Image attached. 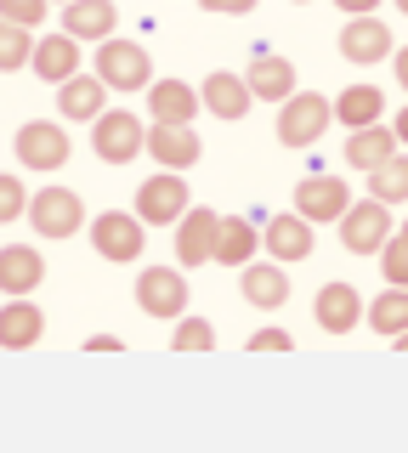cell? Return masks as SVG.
<instances>
[{"label": "cell", "mask_w": 408, "mask_h": 453, "mask_svg": "<svg viewBox=\"0 0 408 453\" xmlns=\"http://www.w3.org/2000/svg\"><path fill=\"white\" fill-rule=\"evenodd\" d=\"M29 68H35V74L46 80V85L74 80V74H80V40H74V35H63V28H58V35H40V40H35Z\"/></svg>", "instance_id": "17"}, {"label": "cell", "mask_w": 408, "mask_h": 453, "mask_svg": "<svg viewBox=\"0 0 408 453\" xmlns=\"http://www.w3.org/2000/svg\"><path fill=\"white\" fill-rule=\"evenodd\" d=\"M86 351H125V340H119V334H91Z\"/></svg>", "instance_id": "38"}, {"label": "cell", "mask_w": 408, "mask_h": 453, "mask_svg": "<svg viewBox=\"0 0 408 453\" xmlns=\"http://www.w3.org/2000/svg\"><path fill=\"white\" fill-rule=\"evenodd\" d=\"M261 255H266V261H278V266L306 261V255H312V221H301L295 210H284V216H266V226H261Z\"/></svg>", "instance_id": "12"}, {"label": "cell", "mask_w": 408, "mask_h": 453, "mask_svg": "<svg viewBox=\"0 0 408 453\" xmlns=\"http://www.w3.org/2000/svg\"><path fill=\"white\" fill-rule=\"evenodd\" d=\"M397 12H403V18H408V0H397Z\"/></svg>", "instance_id": "43"}, {"label": "cell", "mask_w": 408, "mask_h": 453, "mask_svg": "<svg viewBox=\"0 0 408 453\" xmlns=\"http://www.w3.org/2000/svg\"><path fill=\"white\" fill-rule=\"evenodd\" d=\"M335 119H341L346 131L380 125V119H386V96H380V85H346V91L335 96Z\"/></svg>", "instance_id": "27"}, {"label": "cell", "mask_w": 408, "mask_h": 453, "mask_svg": "<svg viewBox=\"0 0 408 453\" xmlns=\"http://www.w3.org/2000/svg\"><path fill=\"white\" fill-rule=\"evenodd\" d=\"M346 210H351V188L341 176H329V170L301 176V188H295V216H301V221L323 226V221H341Z\"/></svg>", "instance_id": "9"}, {"label": "cell", "mask_w": 408, "mask_h": 453, "mask_svg": "<svg viewBox=\"0 0 408 453\" xmlns=\"http://www.w3.org/2000/svg\"><path fill=\"white\" fill-rule=\"evenodd\" d=\"M391 74H397V85L408 91V46H397V51H391Z\"/></svg>", "instance_id": "39"}, {"label": "cell", "mask_w": 408, "mask_h": 453, "mask_svg": "<svg viewBox=\"0 0 408 453\" xmlns=\"http://www.w3.org/2000/svg\"><path fill=\"white\" fill-rule=\"evenodd\" d=\"M119 28V12H114V0H68L63 6V35H74L80 46H103L108 35Z\"/></svg>", "instance_id": "16"}, {"label": "cell", "mask_w": 408, "mask_h": 453, "mask_svg": "<svg viewBox=\"0 0 408 453\" xmlns=\"http://www.w3.org/2000/svg\"><path fill=\"white\" fill-rule=\"evenodd\" d=\"M397 51V40H391V28L374 18H346V28H341V57L346 63H358V68H369V63H386V57Z\"/></svg>", "instance_id": "13"}, {"label": "cell", "mask_w": 408, "mask_h": 453, "mask_svg": "<svg viewBox=\"0 0 408 453\" xmlns=\"http://www.w3.org/2000/svg\"><path fill=\"white\" fill-rule=\"evenodd\" d=\"M261 250V233H256V221L250 216H221V233H216V261L221 266H233V273H244L250 266V255Z\"/></svg>", "instance_id": "25"}, {"label": "cell", "mask_w": 408, "mask_h": 453, "mask_svg": "<svg viewBox=\"0 0 408 453\" xmlns=\"http://www.w3.org/2000/svg\"><path fill=\"white\" fill-rule=\"evenodd\" d=\"M188 278H181V266H142L136 273V306H142V318H159V323H176L188 318Z\"/></svg>", "instance_id": "3"}, {"label": "cell", "mask_w": 408, "mask_h": 453, "mask_svg": "<svg viewBox=\"0 0 408 453\" xmlns=\"http://www.w3.org/2000/svg\"><path fill=\"white\" fill-rule=\"evenodd\" d=\"M335 6H341L346 18H369V12L380 6V0H335Z\"/></svg>", "instance_id": "37"}, {"label": "cell", "mask_w": 408, "mask_h": 453, "mask_svg": "<svg viewBox=\"0 0 408 453\" xmlns=\"http://www.w3.org/2000/svg\"><path fill=\"white\" fill-rule=\"evenodd\" d=\"M142 153H153V165H165V170H188V165H199V136H193V125H148Z\"/></svg>", "instance_id": "21"}, {"label": "cell", "mask_w": 408, "mask_h": 453, "mask_svg": "<svg viewBox=\"0 0 408 453\" xmlns=\"http://www.w3.org/2000/svg\"><path fill=\"white\" fill-rule=\"evenodd\" d=\"M363 323L380 334V340H397V334H408V289H380V301H369L363 306Z\"/></svg>", "instance_id": "28"}, {"label": "cell", "mask_w": 408, "mask_h": 453, "mask_svg": "<svg viewBox=\"0 0 408 453\" xmlns=\"http://www.w3.org/2000/svg\"><path fill=\"white\" fill-rule=\"evenodd\" d=\"M216 233H221V210L188 204V216L176 221V266H181V273L216 261Z\"/></svg>", "instance_id": "11"}, {"label": "cell", "mask_w": 408, "mask_h": 453, "mask_svg": "<svg viewBox=\"0 0 408 453\" xmlns=\"http://www.w3.org/2000/svg\"><path fill=\"white\" fill-rule=\"evenodd\" d=\"M12 153H18L23 170H63L68 153H74V142L58 119H29L18 136H12Z\"/></svg>", "instance_id": "7"}, {"label": "cell", "mask_w": 408, "mask_h": 453, "mask_svg": "<svg viewBox=\"0 0 408 453\" xmlns=\"http://www.w3.org/2000/svg\"><path fill=\"white\" fill-rule=\"evenodd\" d=\"M103 103H108V85L96 74H74V80L58 85V113L63 119H103L108 113Z\"/></svg>", "instance_id": "24"}, {"label": "cell", "mask_w": 408, "mask_h": 453, "mask_svg": "<svg viewBox=\"0 0 408 453\" xmlns=\"http://www.w3.org/2000/svg\"><path fill=\"white\" fill-rule=\"evenodd\" d=\"M391 153H403V148H397V136H391L386 119H380V125H363V131L346 136V165H358L363 176H369L374 165H386Z\"/></svg>", "instance_id": "26"}, {"label": "cell", "mask_w": 408, "mask_h": 453, "mask_svg": "<svg viewBox=\"0 0 408 453\" xmlns=\"http://www.w3.org/2000/svg\"><path fill=\"white\" fill-rule=\"evenodd\" d=\"M188 204H193V193H188V181H181V170H159V176H148L142 188H136V221L142 226H176L181 216H188Z\"/></svg>", "instance_id": "4"}, {"label": "cell", "mask_w": 408, "mask_h": 453, "mask_svg": "<svg viewBox=\"0 0 408 453\" xmlns=\"http://www.w3.org/2000/svg\"><path fill=\"white\" fill-rule=\"evenodd\" d=\"M204 12H216V18H244V12H256V0H204Z\"/></svg>", "instance_id": "36"}, {"label": "cell", "mask_w": 408, "mask_h": 453, "mask_svg": "<svg viewBox=\"0 0 408 453\" xmlns=\"http://www.w3.org/2000/svg\"><path fill=\"white\" fill-rule=\"evenodd\" d=\"M380 273H386V283L391 289H408V244L397 233L386 238V250H380Z\"/></svg>", "instance_id": "33"}, {"label": "cell", "mask_w": 408, "mask_h": 453, "mask_svg": "<svg viewBox=\"0 0 408 453\" xmlns=\"http://www.w3.org/2000/svg\"><path fill=\"white\" fill-rule=\"evenodd\" d=\"M51 6H68V0H51Z\"/></svg>", "instance_id": "44"}, {"label": "cell", "mask_w": 408, "mask_h": 453, "mask_svg": "<svg viewBox=\"0 0 408 453\" xmlns=\"http://www.w3.org/2000/svg\"><path fill=\"white\" fill-rule=\"evenodd\" d=\"M391 136H397V148H408V108H397V119H391Z\"/></svg>", "instance_id": "40"}, {"label": "cell", "mask_w": 408, "mask_h": 453, "mask_svg": "<svg viewBox=\"0 0 408 453\" xmlns=\"http://www.w3.org/2000/svg\"><path fill=\"white\" fill-rule=\"evenodd\" d=\"M312 318L323 334H351L363 323V295L351 283H323L318 301H312Z\"/></svg>", "instance_id": "15"}, {"label": "cell", "mask_w": 408, "mask_h": 453, "mask_svg": "<svg viewBox=\"0 0 408 453\" xmlns=\"http://www.w3.org/2000/svg\"><path fill=\"white\" fill-rule=\"evenodd\" d=\"M369 198H374V204H386V210L408 204V153H391L386 165L369 170Z\"/></svg>", "instance_id": "29"}, {"label": "cell", "mask_w": 408, "mask_h": 453, "mask_svg": "<svg viewBox=\"0 0 408 453\" xmlns=\"http://www.w3.org/2000/svg\"><path fill=\"white\" fill-rule=\"evenodd\" d=\"M295 6H306V0H295Z\"/></svg>", "instance_id": "45"}, {"label": "cell", "mask_w": 408, "mask_h": 453, "mask_svg": "<svg viewBox=\"0 0 408 453\" xmlns=\"http://www.w3.org/2000/svg\"><path fill=\"white\" fill-rule=\"evenodd\" d=\"M91 148H96V159L103 165H131L136 153L148 148V125L136 119V113H103V119H91Z\"/></svg>", "instance_id": "6"}, {"label": "cell", "mask_w": 408, "mask_h": 453, "mask_svg": "<svg viewBox=\"0 0 408 453\" xmlns=\"http://www.w3.org/2000/svg\"><path fill=\"white\" fill-rule=\"evenodd\" d=\"M199 103H204V113H216V119H244L256 96H250L244 74H227V68H216V74H204V85H199Z\"/></svg>", "instance_id": "20"}, {"label": "cell", "mask_w": 408, "mask_h": 453, "mask_svg": "<svg viewBox=\"0 0 408 453\" xmlns=\"http://www.w3.org/2000/svg\"><path fill=\"white\" fill-rule=\"evenodd\" d=\"M250 96L256 103H284V96H295V63L289 57H273V51H261V57H250Z\"/></svg>", "instance_id": "22"}, {"label": "cell", "mask_w": 408, "mask_h": 453, "mask_svg": "<svg viewBox=\"0 0 408 453\" xmlns=\"http://www.w3.org/2000/svg\"><path fill=\"white\" fill-rule=\"evenodd\" d=\"M29 216V193H23V176H12V170H0V226Z\"/></svg>", "instance_id": "32"}, {"label": "cell", "mask_w": 408, "mask_h": 453, "mask_svg": "<svg viewBox=\"0 0 408 453\" xmlns=\"http://www.w3.org/2000/svg\"><path fill=\"white\" fill-rule=\"evenodd\" d=\"M171 346H176V351H210V346H216V329H210L204 318H176Z\"/></svg>", "instance_id": "31"}, {"label": "cell", "mask_w": 408, "mask_h": 453, "mask_svg": "<svg viewBox=\"0 0 408 453\" xmlns=\"http://www.w3.org/2000/svg\"><path fill=\"white\" fill-rule=\"evenodd\" d=\"M29 226L40 238H74L86 226V204L74 188H40L29 193Z\"/></svg>", "instance_id": "8"}, {"label": "cell", "mask_w": 408, "mask_h": 453, "mask_svg": "<svg viewBox=\"0 0 408 453\" xmlns=\"http://www.w3.org/2000/svg\"><path fill=\"white\" fill-rule=\"evenodd\" d=\"M29 57H35V35L23 23H6V18H0V74H18Z\"/></svg>", "instance_id": "30"}, {"label": "cell", "mask_w": 408, "mask_h": 453, "mask_svg": "<svg viewBox=\"0 0 408 453\" xmlns=\"http://www.w3.org/2000/svg\"><path fill=\"white\" fill-rule=\"evenodd\" d=\"M397 238H403V244H408V221H403V226H397Z\"/></svg>", "instance_id": "41"}, {"label": "cell", "mask_w": 408, "mask_h": 453, "mask_svg": "<svg viewBox=\"0 0 408 453\" xmlns=\"http://www.w3.org/2000/svg\"><path fill=\"white\" fill-rule=\"evenodd\" d=\"M329 125H335V103L318 91H295L278 103V142L284 148H312Z\"/></svg>", "instance_id": "2"}, {"label": "cell", "mask_w": 408, "mask_h": 453, "mask_svg": "<svg viewBox=\"0 0 408 453\" xmlns=\"http://www.w3.org/2000/svg\"><path fill=\"white\" fill-rule=\"evenodd\" d=\"M238 295H244L250 306H261V311H278L289 301V273L278 261H250L244 273H238Z\"/></svg>", "instance_id": "19"}, {"label": "cell", "mask_w": 408, "mask_h": 453, "mask_svg": "<svg viewBox=\"0 0 408 453\" xmlns=\"http://www.w3.org/2000/svg\"><path fill=\"white\" fill-rule=\"evenodd\" d=\"M199 91H193L188 80H159V85H148V113H153V125H193L199 119Z\"/></svg>", "instance_id": "18"}, {"label": "cell", "mask_w": 408, "mask_h": 453, "mask_svg": "<svg viewBox=\"0 0 408 453\" xmlns=\"http://www.w3.org/2000/svg\"><path fill=\"white\" fill-rule=\"evenodd\" d=\"M96 80L108 85V91H148L153 85V57L142 40H119L108 35L103 46H96Z\"/></svg>", "instance_id": "1"}, {"label": "cell", "mask_w": 408, "mask_h": 453, "mask_svg": "<svg viewBox=\"0 0 408 453\" xmlns=\"http://www.w3.org/2000/svg\"><path fill=\"white\" fill-rule=\"evenodd\" d=\"M244 346H250V351H289V346H295V334H289V329H256V334L244 340Z\"/></svg>", "instance_id": "35"}, {"label": "cell", "mask_w": 408, "mask_h": 453, "mask_svg": "<svg viewBox=\"0 0 408 453\" xmlns=\"http://www.w3.org/2000/svg\"><path fill=\"white\" fill-rule=\"evenodd\" d=\"M397 351H408V334H397Z\"/></svg>", "instance_id": "42"}, {"label": "cell", "mask_w": 408, "mask_h": 453, "mask_svg": "<svg viewBox=\"0 0 408 453\" xmlns=\"http://www.w3.org/2000/svg\"><path fill=\"white\" fill-rule=\"evenodd\" d=\"M40 334H46V318H40V306L29 295H23V301H0V346L6 351L40 346Z\"/></svg>", "instance_id": "23"}, {"label": "cell", "mask_w": 408, "mask_h": 453, "mask_svg": "<svg viewBox=\"0 0 408 453\" xmlns=\"http://www.w3.org/2000/svg\"><path fill=\"white\" fill-rule=\"evenodd\" d=\"M51 12V0H0V18L6 23H23V28H40Z\"/></svg>", "instance_id": "34"}, {"label": "cell", "mask_w": 408, "mask_h": 453, "mask_svg": "<svg viewBox=\"0 0 408 453\" xmlns=\"http://www.w3.org/2000/svg\"><path fill=\"white\" fill-rule=\"evenodd\" d=\"M391 233H397V221H391V210L374 204V198H363V204L351 198V210L341 216V244H346L351 255H380Z\"/></svg>", "instance_id": "10"}, {"label": "cell", "mask_w": 408, "mask_h": 453, "mask_svg": "<svg viewBox=\"0 0 408 453\" xmlns=\"http://www.w3.org/2000/svg\"><path fill=\"white\" fill-rule=\"evenodd\" d=\"M46 283V255L29 244H0V295L6 301H23Z\"/></svg>", "instance_id": "14"}, {"label": "cell", "mask_w": 408, "mask_h": 453, "mask_svg": "<svg viewBox=\"0 0 408 453\" xmlns=\"http://www.w3.org/2000/svg\"><path fill=\"white\" fill-rule=\"evenodd\" d=\"M86 233H91V250L119 266V261H136V255H142L148 226L136 221V210H103V216L86 221Z\"/></svg>", "instance_id": "5"}]
</instances>
